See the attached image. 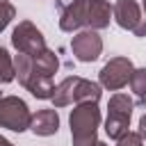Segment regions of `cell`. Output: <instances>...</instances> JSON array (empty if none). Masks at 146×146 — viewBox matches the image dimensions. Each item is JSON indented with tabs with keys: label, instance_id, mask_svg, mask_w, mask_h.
Listing matches in <instances>:
<instances>
[{
	"label": "cell",
	"instance_id": "6da1fadb",
	"mask_svg": "<svg viewBox=\"0 0 146 146\" xmlns=\"http://www.w3.org/2000/svg\"><path fill=\"white\" fill-rule=\"evenodd\" d=\"M73 146H96L98 128H100V110L98 103H80L71 110L68 116Z\"/></svg>",
	"mask_w": 146,
	"mask_h": 146
},
{
	"label": "cell",
	"instance_id": "7a4b0ae2",
	"mask_svg": "<svg viewBox=\"0 0 146 146\" xmlns=\"http://www.w3.org/2000/svg\"><path fill=\"white\" fill-rule=\"evenodd\" d=\"M14 66H16V78H18V82H21L34 98H39V100H50V98H52L57 84L52 82V78L36 73L32 57H27V55H23V52H16V55H14Z\"/></svg>",
	"mask_w": 146,
	"mask_h": 146
},
{
	"label": "cell",
	"instance_id": "3957f363",
	"mask_svg": "<svg viewBox=\"0 0 146 146\" xmlns=\"http://www.w3.org/2000/svg\"><path fill=\"white\" fill-rule=\"evenodd\" d=\"M132 110H135V103L128 94H121L116 91L110 103H107V119H105V135L114 141H119L128 128H130V119H132Z\"/></svg>",
	"mask_w": 146,
	"mask_h": 146
},
{
	"label": "cell",
	"instance_id": "277c9868",
	"mask_svg": "<svg viewBox=\"0 0 146 146\" xmlns=\"http://www.w3.org/2000/svg\"><path fill=\"white\" fill-rule=\"evenodd\" d=\"M32 112L27 103L18 96H2L0 100V128H7L11 132H25L30 130Z\"/></svg>",
	"mask_w": 146,
	"mask_h": 146
},
{
	"label": "cell",
	"instance_id": "5b68a950",
	"mask_svg": "<svg viewBox=\"0 0 146 146\" xmlns=\"http://www.w3.org/2000/svg\"><path fill=\"white\" fill-rule=\"evenodd\" d=\"M132 71H135V66H132L130 57H123V55L112 57L110 62L103 64V68L98 73V84L107 91H119L130 82Z\"/></svg>",
	"mask_w": 146,
	"mask_h": 146
},
{
	"label": "cell",
	"instance_id": "8992f818",
	"mask_svg": "<svg viewBox=\"0 0 146 146\" xmlns=\"http://www.w3.org/2000/svg\"><path fill=\"white\" fill-rule=\"evenodd\" d=\"M11 46L16 52H23L27 57H36L46 50V36L32 21H21L11 32Z\"/></svg>",
	"mask_w": 146,
	"mask_h": 146
},
{
	"label": "cell",
	"instance_id": "52a82bcc",
	"mask_svg": "<svg viewBox=\"0 0 146 146\" xmlns=\"http://www.w3.org/2000/svg\"><path fill=\"white\" fill-rule=\"evenodd\" d=\"M71 50H73L75 59L82 64L96 62L103 52V36L96 30H80L71 39Z\"/></svg>",
	"mask_w": 146,
	"mask_h": 146
},
{
	"label": "cell",
	"instance_id": "ba28073f",
	"mask_svg": "<svg viewBox=\"0 0 146 146\" xmlns=\"http://www.w3.org/2000/svg\"><path fill=\"white\" fill-rule=\"evenodd\" d=\"M87 11H89V0L68 2L59 14V30L71 32V34L80 32V30H87Z\"/></svg>",
	"mask_w": 146,
	"mask_h": 146
},
{
	"label": "cell",
	"instance_id": "9c48e42d",
	"mask_svg": "<svg viewBox=\"0 0 146 146\" xmlns=\"http://www.w3.org/2000/svg\"><path fill=\"white\" fill-rule=\"evenodd\" d=\"M112 16H114V21H116L119 27L130 30V32H135V27L139 25V21L144 18L141 7L135 0H116L112 5Z\"/></svg>",
	"mask_w": 146,
	"mask_h": 146
},
{
	"label": "cell",
	"instance_id": "30bf717a",
	"mask_svg": "<svg viewBox=\"0 0 146 146\" xmlns=\"http://www.w3.org/2000/svg\"><path fill=\"white\" fill-rule=\"evenodd\" d=\"M30 130L39 137H50L59 130V114L55 107H48V110H39L36 114H32V123H30Z\"/></svg>",
	"mask_w": 146,
	"mask_h": 146
},
{
	"label": "cell",
	"instance_id": "8fae6325",
	"mask_svg": "<svg viewBox=\"0 0 146 146\" xmlns=\"http://www.w3.org/2000/svg\"><path fill=\"white\" fill-rule=\"evenodd\" d=\"M112 5L107 0H89V11H87V30H105L112 21Z\"/></svg>",
	"mask_w": 146,
	"mask_h": 146
},
{
	"label": "cell",
	"instance_id": "7c38bea8",
	"mask_svg": "<svg viewBox=\"0 0 146 146\" xmlns=\"http://www.w3.org/2000/svg\"><path fill=\"white\" fill-rule=\"evenodd\" d=\"M100 94H103V87L98 82H91L87 78H78L73 103L75 105H80V103H98L100 100Z\"/></svg>",
	"mask_w": 146,
	"mask_h": 146
},
{
	"label": "cell",
	"instance_id": "4fadbf2b",
	"mask_svg": "<svg viewBox=\"0 0 146 146\" xmlns=\"http://www.w3.org/2000/svg\"><path fill=\"white\" fill-rule=\"evenodd\" d=\"M75 84H78V75H68V78H64L57 87H55V94H52V105H55V110H59V107H66V105H71L73 103V94H75Z\"/></svg>",
	"mask_w": 146,
	"mask_h": 146
},
{
	"label": "cell",
	"instance_id": "5bb4252c",
	"mask_svg": "<svg viewBox=\"0 0 146 146\" xmlns=\"http://www.w3.org/2000/svg\"><path fill=\"white\" fill-rule=\"evenodd\" d=\"M32 62H34V68H36V73H41V75H48V78H52L55 73H57V68H59V59H57V55L52 52V50H43V52H39L36 57H32Z\"/></svg>",
	"mask_w": 146,
	"mask_h": 146
},
{
	"label": "cell",
	"instance_id": "9a60e30c",
	"mask_svg": "<svg viewBox=\"0 0 146 146\" xmlns=\"http://www.w3.org/2000/svg\"><path fill=\"white\" fill-rule=\"evenodd\" d=\"M16 80V66H14V57L9 55L7 48L0 46V82H14Z\"/></svg>",
	"mask_w": 146,
	"mask_h": 146
},
{
	"label": "cell",
	"instance_id": "2e32d148",
	"mask_svg": "<svg viewBox=\"0 0 146 146\" xmlns=\"http://www.w3.org/2000/svg\"><path fill=\"white\" fill-rule=\"evenodd\" d=\"M128 84H130L132 94L139 98V103H146V66L144 68H135Z\"/></svg>",
	"mask_w": 146,
	"mask_h": 146
},
{
	"label": "cell",
	"instance_id": "e0dca14e",
	"mask_svg": "<svg viewBox=\"0 0 146 146\" xmlns=\"http://www.w3.org/2000/svg\"><path fill=\"white\" fill-rule=\"evenodd\" d=\"M16 18V7L7 0H0V32Z\"/></svg>",
	"mask_w": 146,
	"mask_h": 146
},
{
	"label": "cell",
	"instance_id": "ac0fdd59",
	"mask_svg": "<svg viewBox=\"0 0 146 146\" xmlns=\"http://www.w3.org/2000/svg\"><path fill=\"white\" fill-rule=\"evenodd\" d=\"M116 146H144V139H141V135H139V132L128 130V132L116 141Z\"/></svg>",
	"mask_w": 146,
	"mask_h": 146
},
{
	"label": "cell",
	"instance_id": "d6986e66",
	"mask_svg": "<svg viewBox=\"0 0 146 146\" xmlns=\"http://www.w3.org/2000/svg\"><path fill=\"white\" fill-rule=\"evenodd\" d=\"M132 34H135V36H146V16L139 21V25L135 27V32H132Z\"/></svg>",
	"mask_w": 146,
	"mask_h": 146
},
{
	"label": "cell",
	"instance_id": "ffe728a7",
	"mask_svg": "<svg viewBox=\"0 0 146 146\" xmlns=\"http://www.w3.org/2000/svg\"><path fill=\"white\" fill-rule=\"evenodd\" d=\"M139 135H141V139H146V114L139 119Z\"/></svg>",
	"mask_w": 146,
	"mask_h": 146
},
{
	"label": "cell",
	"instance_id": "44dd1931",
	"mask_svg": "<svg viewBox=\"0 0 146 146\" xmlns=\"http://www.w3.org/2000/svg\"><path fill=\"white\" fill-rule=\"evenodd\" d=\"M0 146H14V144H11L7 137H2V135H0Z\"/></svg>",
	"mask_w": 146,
	"mask_h": 146
},
{
	"label": "cell",
	"instance_id": "7402d4cb",
	"mask_svg": "<svg viewBox=\"0 0 146 146\" xmlns=\"http://www.w3.org/2000/svg\"><path fill=\"white\" fill-rule=\"evenodd\" d=\"M141 9H144V16H146V0L141 2Z\"/></svg>",
	"mask_w": 146,
	"mask_h": 146
},
{
	"label": "cell",
	"instance_id": "603a6c76",
	"mask_svg": "<svg viewBox=\"0 0 146 146\" xmlns=\"http://www.w3.org/2000/svg\"><path fill=\"white\" fill-rule=\"evenodd\" d=\"M96 146H107V144H105V141H98V144H96Z\"/></svg>",
	"mask_w": 146,
	"mask_h": 146
},
{
	"label": "cell",
	"instance_id": "cb8c5ba5",
	"mask_svg": "<svg viewBox=\"0 0 146 146\" xmlns=\"http://www.w3.org/2000/svg\"><path fill=\"white\" fill-rule=\"evenodd\" d=\"M0 100H2V94H0Z\"/></svg>",
	"mask_w": 146,
	"mask_h": 146
}]
</instances>
